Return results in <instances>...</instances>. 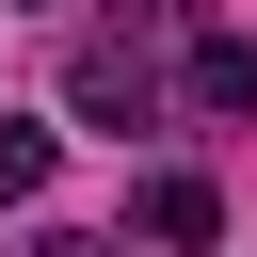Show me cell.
<instances>
[{
  "label": "cell",
  "mask_w": 257,
  "mask_h": 257,
  "mask_svg": "<svg viewBox=\"0 0 257 257\" xmlns=\"http://www.w3.org/2000/svg\"><path fill=\"white\" fill-rule=\"evenodd\" d=\"M128 225H145V241H177V257H209V241H225V193H209L193 161H161V177L128 193Z\"/></svg>",
  "instance_id": "6da1fadb"
},
{
  "label": "cell",
  "mask_w": 257,
  "mask_h": 257,
  "mask_svg": "<svg viewBox=\"0 0 257 257\" xmlns=\"http://www.w3.org/2000/svg\"><path fill=\"white\" fill-rule=\"evenodd\" d=\"M193 112H257V32H193Z\"/></svg>",
  "instance_id": "7a4b0ae2"
},
{
  "label": "cell",
  "mask_w": 257,
  "mask_h": 257,
  "mask_svg": "<svg viewBox=\"0 0 257 257\" xmlns=\"http://www.w3.org/2000/svg\"><path fill=\"white\" fill-rule=\"evenodd\" d=\"M80 112H96V128H145V64H128V48H80Z\"/></svg>",
  "instance_id": "3957f363"
},
{
  "label": "cell",
  "mask_w": 257,
  "mask_h": 257,
  "mask_svg": "<svg viewBox=\"0 0 257 257\" xmlns=\"http://www.w3.org/2000/svg\"><path fill=\"white\" fill-rule=\"evenodd\" d=\"M32 257H112V241H80V225H48V241H32Z\"/></svg>",
  "instance_id": "277c9868"
}]
</instances>
